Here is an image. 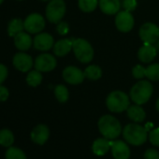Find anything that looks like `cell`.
Segmentation results:
<instances>
[{
    "label": "cell",
    "instance_id": "obj_1",
    "mask_svg": "<svg viewBox=\"0 0 159 159\" xmlns=\"http://www.w3.org/2000/svg\"><path fill=\"white\" fill-rule=\"evenodd\" d=\"M98 129L102 136L108 139H115L122 132L120 122L111 115H104L98 121Z\"/></svg>",
    "mask_w": 159,
    "mask_h": 159
},
{
    "label": "cell",
    "instance_id": "obj_2",
    "mask_svg": "<svg viewBox=\"0 0 159 159\" xmlns=\"http://www.w3.org/2000/svg\"><path fill=\"white\" fill-rule=\"evenodd\" d=\"M123 136L124 139L131 145L135 146H139L145 143L147 140V130L138 125L137 123L135 124H128L125 126L123 130Z\"/></svg>",
    "mask_w": 159,
    "mask_h": 159
},
{
    "label": "cell",
    "instance_id": "obj_3",
    "mask_svg": "<svg viewBox=\"0 0 159 159\" xmlns=\"http://www.w3.org/2000/svg\"><path fill=\"white\" fill-rule=\"evenodd\" d=\"M152 95V85L148 81H140L137 83L130 90V98L138 105L148 102Z\"/></svg>",
    "mask_w": 159,
    "mask_h": 159
},
{
    "label": "cell",
    "instance_id": "obj_4",
    "mask_svg": "<svg viewBox=\"0 0 159 159\" xmlns=\"http://www.w3.org/2000/svg\"><path fill=\"white\" fill-rule=\"evenodd\" d=\"M129 103L130 101L128 96L122 91L111 92L106 99L107 108L111 112L117 113L126 111L129 107Z\"/></svg>",
    "mask_w": 159,
    "mask_h": 159
},
{
    "label": "cell",
    "instance_id": "obj_5",
    "mask_svg": "<svg viewBox=\"0 0 159 159\" xmlns=\"http://www.w3.org/2000/svg\"><path fill=\"white\" fill-rule=\"evenodd\" d=\"M72 50L75 53V56L82 63H89L93 60L94 57V49L92 45L84 39H77L73 41Z\"/></svg>",
    "mask_w": 159,
    "mask_h": 159
},
{
    "label": "cell",
    "instance_id": "obj_6",
    "mask_svg": "<svg viewBox=\"0 0 159 159\" xmlns=\"http://www.w3.org/2000/svg\"><path fill=\"white\" fill-rule=\"evenodd\" d=\"M66 13V4L64 0H51L46 8V17L49 22L58 24Z\"/></svg>",
    "mask_w": 159,
    "mask_h": 159
},
{
    "label": "cell",
    "instance_id": "obj_7",
    "mask_svg": "<svg viewBox=\"0 0 159 159\" xmlns=\"http://www.w3.org/2000/svg\"><path fill=\"white\" fill-rule=\"evenodd\" d=\"M139 38L144 44H154L159 39V27L152 23H146L139 29Z\"/></svg>",
    "mask_w": 159,
    "mask_h": 159
},
{
    "label": "cell",
    "instance_id": "obj_8",
    "mask_svg": "<svg viewBox=\"0 0 159 159\" xmlns=\"http://www.w3.org/2000/svg\"><path fill=\"white\" fill-rule=\"evenodd\" d=\"M25 29L30 34H37L41 32L45 27V20L39 13H32L26 17L24 22Z\"/></svg>",
    "mask_w": 159,
    "mask_h": 159
},
{
    "label": "cell",
    "instance_id": "obj_9",
    "mask_svg": "<svg viewBox=\"0 0 159 159\" xmlns=\"http://www.w3.org/2000/svg\"><path fill=\"white\" fill-rule=\"evenodd\" d=\"M115 25L119 31L127 33L134 27V18L130 11H119L115 17Z\"/></svg>",
    "mask_w": 159,
    "mask_h": 159
},
{
    "label": "cell",
    "instance_id": "obj_10",
    "mask_svg": "<svg viewBox=\"0 0 159 159\" xmlns=\"http://www.w3.org/2000/svg\"><path fill=\"white\" fill-rule=\"evenodd\" d=\"M56 66V59L50 53H42L35 60V68L40 72L52 71Z\"/></svg>",
    "mask_w": 159,
    "mask_h": 159
},
{
    "label": "cell",
    "instance_id": "obj_11",
    "mask_svg": "<svg viewBox=\"0 0 159 159\" xmlns=\"http://www.w3.org/2000/svg\"><path fill=\"white\" fill-rule=\"evenodd\" d=\"M63 78L65 81L69 84H80L84 82L85 78L84 73L76 66H66L63 71Z\"/></svg>",
    "mask_w": 159,
    "mask_h": 159
},
{
    "label": "cell",
    "instance_id": "obj_12",
    "mask_svg": "<svg viewBox=\"0 0 159 159\" xmlns=\"http://www.w3.org/2000/svg\"><path fill=\"white\" fill-rule=\"evenodd\" d=\"M111 149L114 159H128L130 157V149L122 140L111 141Z\"/></svg>",
    "mask_w": 159,
    "mask_h": 159
},
{
    "label": "cell",
    "instance_id": "obj_13",
    "mask_svg": "<svg viewBox=\"0 0 159 159\" xmlns=\"http://www.w3.org/2000/svg\"><path fill=\"white\" fill-rule=\"evenodd\" d=\"M13 66L22 72H27L33 66L32 57L25 52H18L13 57Z\"/></svg>",
    "mask_w": 159,
    "mask_h": 159
},
{
    "label": "cell",
    "instance_id": "obj_14",
    "mask_svg": "<svg viewBox=\"0 0 159 159\" xmlns=\"http://www.w3.org/2000/svg\"><path fill=\"white\" fill-rule=\"evenodd\" d=\"M33 45L36 50L49 51L53 44V38L48 33H39L33 40Z\"/></svg>",
    "mask_w": 159,
    "mask_h": 159
},
{
    "label": "cell",
    "instance_id": "obj_15",
    "mask_svg": "<svg viewBox=\"0 0 159 159\" xmlns=\"http://www.w3.org/2000/svg\"><path fill=\"white\" fill-rule=\"evenodd\" d=\"M49 136L50 130L45 125H38L31 132V139L39 145H43L48 140Z\"/></svg>",
    "mask_w": 159,
    "mask_h": 159
},
{
    "label": "cell",
    "instance_id": "obj_16",
    "mask_svg": "<svg viewBox=\"0 0 159 159\" xmlns=\"http://www.w3.org/2000/svg\"><path fill=\"white\" fill-rule=\"evenodd\" d=\"M98 4L102 12L108 15L116 14L121 8L120 0H99Z\"/></svg>",
    "mask_w": 159,
    "mask_h": 159
},
{
    "label": "cell",
    "instance_id": "obj_17",
    "mask_svg": "<svg viewBox=\"0 0 159 159\" xmlns=\"http://www.w3.org/2000/svg\"><path fill=\"white\" fill-rule=\"evenodd\" d=\"M74 39H64L58 40L53 45V52L57 56H65L71 50L73 46Z\"/></svg>",
    "mask_w": 159,
    "mask_h": 159
},
{
    "label": "cell",
    "instance_id": "obj_18",
    "mask_svg": "<svg viewBox=\"0 0 159 159\" xmlns=\"http://www.w3.org/2000/svg\"><path fill=\"white\" fill-rule=\"evenodd\" d=\"M156 56V48L152 44H144L139 48L138 52L139 59L143 63H149L152 61Z\"/></svg>",
    "mask_w": 159,
    "mask_h": 159
},
{
    "label": "cell",
    "instance_id": "obj_19",
    "mask_svg": "<svg viewBox=\"0 0 159 159\" xmlns=\"http://www.w3.org/2000/svg\"><path fill=\"white\" fill-rule=\"evenodd\" d=\"M33 40L29 34L25 32H21L14 37V44L16 48L20 51H26L32 46Z\"/></svg>",
    "mask_w": 159,
    "mask_h": 159
},
{
    "label": "cell",
    "instance_id": "obj_20",
    "mask_svg": "<svg viewBox=\"0 0 159 159\" xmlns=\"http://www.w3.org/2000/svg\"><path fill=\"white\" fill-rule=\"evenodd\" d=\"M111 149V141L106 138H98L93 142L92 150L98 156L104 155Z\"/></svg>",
    "mask_w": 159,
    "mask_h": 159
},
{
    "label": "cell",
    "instance_id": "obj_21",
    "mask_svg": "<svg viewBox=\"0 0 159 159\" xmlns=\"http://www.w3.org/2000/svg\"><path fill=\"white\" fill-rule=\"evenodd\" d=\"M126 111L128 118L135 123H141L146 117V113L144 110L140 107V105L136 104L133 106H129Z\"/></svg>",
    "mask_w": 159,
    "mask_h": 159
},
{
    "label": "cell",
    "instance_id": "obj_22",
    "mask_svg": "<svg viewBox=\"0 0 159 159\" xmlns=\"http://www.w3.org/2000/svg\"><path fill=\"white\" fill-rule=\"evenodd\" d=\"M14 142V135L10 129L0 130V145L3 147H11Z\"/></svg>",
    "mask_w": 159,
    "mask_h": 159
},
{
    "label": "cell",
    "instance_id": "obj_23",
    "mask_svg": "<svg viewBox=\"0 0 159 159\" xmlns=\"http://www.w3.org/2000/svg\"><path fill=\"white\" fill-rule=\"evenodd\" d=\"M24 29H25L24 22L21 19H13L9 24L8 33L11 37H15L17 34L23 32Z\"/></svg>",
    "mask_w": 159,
    "mask_h": 159
},
{
    "label": "cell",
    "instance_id": "obj_24",
    "mask_svg": "<svg viewBox=\"0 0 159 159\" xmlns=\"http://www.w3.org/2000/svg\"><path fill=\"white\" fill-rule=\"evenodd\" d=\"M84 76L85 78L92 80V81H97V80L100 79L102 76V70L98 66L91 65L87 66L84 70Z\"/></svg>",
    "mask_w": 159,
    "mask_h": 159
},
{
    "label": "cell",
    "instance_id": "obj_25",
    "mask_svg": "<svg viewBox=\"0 0 159 159\" xmlns=\"http://www.w3.org/2000/svg\"><path fill=\"white\" fill-rule=\"evenodd\" d=\"M26 82H27L28 85H30L32 87H37L38 85H39L42 82V75H41L40 71H39L37 69L30 71L26 77Z\"/></svg>",
    "mask_w": 159,
    "mask_h": 159
},
{
    "label": "cell",
    "instance_id": "obj_26",
    "mask_svg": "<svg viewBox=\"0 0 159 159\" xmlns=\"http://www.w3.org/2000/svg\"><path fill=\"white\" fill-rule=\"evenodd\" d=\"M98 2L99 0H79V7L84 12H92L97 9Z\"/></svg>",
    "mask_w": 159,
    "mask_h": 159
},
{
    "label": "cell",
    "instance_id": "obj_27",
    "mask_svg": "<svg viewBox=\"0 0 159 159\" xmlns=\"http://www.w3.org/2000/svg\"><path fill=\"white\" fill-rule=\"evenodd\" d=\"M54 95H55V98H57V100L61 103L66 102L68 99V97H69L67 88L63 84H59L54 88Z\"/></svg>",
    "mask_w": 159,
    "mask_h": 159
},
{
    "label": "cell",
    "instance_id": "obj_28",
    "mask_svg": "<svg viewBox=\"0 0 159 159\" xmlns=\"http://www.w3.org/2000/svg\"><path fill=\"white\" fill-rule=\"evenodd\" d=\"M145 77L153 82L159 81V64H152L146 67Z\"/></svg>",
    "mask_w": 159,
    "mask_h": 159
},
{
    "label": "cell",
    "instance_id": "obj_29",
    "mask_svg": "<svg viewBox=\"0 0 159 159\" xmlns=\"http://www.w3.org/2000/svg\"><path fill=\"white\" fill-rule=\"evenodd\" d=\"M6 159H26V155L21 149L11 146L6 152Z\"/></svg>",
    "mask_w": 159,
    "mask_h": 159
},
{
    "label": "cell",
    "instance_id": "obj_30",
    "mask_svg": "<svg viewBox=\"0 0 159 159\" xmlns=\"http://www.w3.org/2000/svg\"><path fill=\"white\" fill-rule=\"evenodd\" d=\"M149 139H150V142L152 145L159 147V127L158 128H154V129H152L150 132Z\"/></svg>",
    "mask_w": 159,
    "mask_h": 159
},
{
    "label": "cell",
    "instance_id": "obj_31",
    "mask_svg": "<svg viewBox=\"0 0 159 159\" xmlns=\"http://www.w3.org/2000/svg\"><path fill=\"white\" fill-rule=\"evenodd\" d=\"M145 70H146L145 67H143L140 65H137L133 67L132 74H133L134 78H136V79H142L143 77H145Z\"/></svg>",
    "mask_w": 159,
    "mask_h": 159
},
{
    "label": "cell",
    "instance_id": "obj_32",
    "mask_svg": "<svg viewBox=\"0 0 159 159\" xmlns=\"http://www.w3.org/2000/svg\"><path fill=\"white\" fill-rule=\"evenodd\" d=\"M143 157L144 159H159V152L153 148H150L145 151Z\"/></svg>",
    "mask_w": 159,
    "mask_h": 159
},
{
    "label": "cell",
    "instance_id": "obj_33",
    "mask_svg": "<svg viewBox=\"0 0 159 159\" xmlns=\"http://www.w3.org/2000/svg\"><path fill=\"white\" fill-rule=\"evenodd\" d=\"M56 30H57V32H58L59 35L65 36V35H66V34L68 33V31H69V26H68V25H67L66 23H65V22H59V23L57 24Z\"/></svg>",
    "mask_w": 159,
    "mask_h": 159
},
{
    "label": "cell",
    "instance_id": "obj_34",
    "mask_svg": "<svg viewBox=\"0 0 159 159\" xmlns=\"http://www.w3.org/2000/svg\"><path fill=\"white\" fill-rule=\"evenodd\" d=\"M123 7L127 11H132L137 7L136 0H123Z\"/></svg>",
    "mask_w": 159,
    "mask_h": 159
},
{
    "label": "cell",
    "instance_id": "obj_35",
    "mask_svg": "<svg viewBox=\"0 0 159 159\" xmlns=\"http://www.w3.org/2000/svg\"><path fill=\"white\" fill-rule=\"evenodd\" d=\"M8 68L6 66H4L3 64H0V85H1L4 81L8 77Z\"/></svg>",
    "mask_w": 159,
    "mask_h": 159
},
{
    "label": "cell",
    "instance_id": "obj_36",
    "mask_svg": "<svg viewBox=\"0 0 159 159\" xmlns=\"http://www.w3.org/2000/svg\"><path fill=\"white\" fill-rule=\"evenodd\" d=\"M10 93L7 87L0 85V101H6L9 98Z\"/></svg>",
    "mask_w": 159,
    "mask_h": 159
},
{
    "label": "cell",
    "instance_id": "obj_37",
    "mask_svg": "<svg viewBox=\"0 0 159 159\" xmlns=\"http://www.w3.org/2000/svg\"><path fill=\"white\" fill-rule=\"evenodd\" d=\"M156 110L159 111V98H158L157 101H156Z\"/></svg>",
    "mask_w": 159,
    "mask_h": 159
},
{
    "label": "cell",
    "instance_id": "obj_38",
    "mask_svg": "<svg viewBox=\"0 0 159 159\" xmlns=\"http://www.w3.org/2000/svg\"><path fill=\"white\" fill-rule=\"evenodd\" d=\"M3 1H4V0H0V5H1V4L3 3Z\"/></svg>",
    "mask_w": 159,
    "mask_h": 159
},
{
    "label": "cell",
    "instance_id": "obj_39",
    "mask_svg": "<svg viewBox=\"0 0 159 159\" xmlns=\"http://www.w3.org/2000/svg\"><path fill=\"white\" fill-rule=\"evenodd\" d=\"M157 45H158V48H159V39H158V41H157Z\"/></svg>",
    "mask_w": 159,
    "mask_h": 159
},
{
    "label": "cell",
    "instance_id": "obj_40",
    "mask_svg": "<svg viewBox=\"0 0 159 159\" xmlns=\"http://www.w3.org/2000/svg\"><path fill=\"white\" fill-rule=\"evenodd\" d=\"M42 1H49V0H42Z\"/></svg>",
    "mask_w": 159,
    "mask_h": 159
},
{
    "label": "cell",
    "instance_id": "obj_41",
    "mask_svg": "<svg viewBox=\"0 0 159 159\" xmlns=\"http://www.w3.org/2000/svg\"><path fill=\"white\" fill-rule=\"evenodd\" d=\"M19 1H22V0H19Z\"/></svg>",
    "mask_w": 159,
    "mask_h": 159
}]
</instances>
